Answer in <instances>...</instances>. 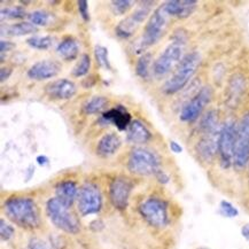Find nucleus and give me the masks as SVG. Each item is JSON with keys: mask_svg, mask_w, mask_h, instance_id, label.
Segmentation results:
<instances>
[{"mask_svg": "<svg viewBox=\"0 0 249 249\" xmlns=\"http://www.w3.org/2000/svg\"><path fill=\"white\" fill-rule=\"evenodd\" d=\"M200 249H207V248H200Z\"/></svg>", "mask_w": 249, "mask_h": 249, "instance_id": "79ce46f5", "label": "nucleus"}, {"mask_svg": "<svg viewBox=\"0 0 249 249\" xmlns=\"http://www.w3.org/2000/svg\"><path fill=\"white\" fill-rule=\"evenodd\" d=\"M185 46H186V35L183 31H178L176 33L171 43L154 61V65H153L154 75L158 77H163L177 68L184 57Z\"/></svg>", "mask_w": 249, "mask_h": 249, "instance_id": "f03ea898", "label": "nucleus"}, {"mask_svg": "<svg viewBox=\"0 0 249 249\" xmlns=\"http://www.w3.org/2000/svg\"><path fill=\"white\" fill-rule=\"evenodd\" d=\"M2 210L6 217L25 230H36L40 225V213L36 201L29 196H11L5 200Z\"/></svg>", "mask_w": 249, "mask_h": 249, "instance_id": "f257e3e1", "label": "nucleus"}, {"mask_svg": "<svg viewBox=\"0 0 249 249\" xmlns=\"http://www.w3.org/2000/svg\"><path fill=\"white\" fill-rule=\"evenodd\" d=\"M14 45L11 43V41L1 40L0 41V51H1V55H4L5 52H8L9 50H12Z\"/></svg>", "mask_w": 249, "mask_h": 249, "instance_id": "4c0bfd02", "label": "nucleus"}, {"mask_svg": "<svg viewBox=\"0 0 249 249\" xmlns=\"http://www.w3.org/2000/svg\"><path fill=\"white\" fill-rule=\"evenodd\" d=\"M78 11L82 18L84 21H90V14H89V2L86 0H81L77 2Z\"/></svg>", "mask_w": 249, "mask_h": 249, "instance_id": "f704fd0d", "label": "nucleus"}, {"mask_svg": "<svg viewBox=\"0 0 249 249\" xmlns=\"http://www.w3.org/2000/svg\"><path fill=\"white\" fill-rule=\"evenodd\" d=\"M155 178L160 184H163V185L168 184L169 181H170V177H169V175L165 171L161 170V169H160V170L155 174Z\"/></svg>", "mask_w": 249, "mask_h": 249, "instance_id": "c9c22d12", "label": "nucleus"}, {"mask_svg": "<svg viewBox=\"0 0 249 249\" xmlns=\"http://www.w3.org/2000/svg\"><path fill=\"white\" fill-rule=\"evenodd\" d=\"M108 104V100L105 97L101 95H95L92 97L90 100H88L83 105V111L88 115H93L100 113L106 108Z\"/></svg>", "mask_w": 249, "mask_h": 249, "instance_id": "5701e85b", "label": "nucleus"}, {"mask_svg": "<svg viewBox=\"0 0 249 249\" xmlns=\"http://www.w3.org/2000/svg\"><path fill=\"white\" fill-rule=\"evenodd\" d=\"M152 54L151 53H143L142 56L139 57L138 61L136 65V74L139 76L140 78L147 79L149 76V67L152 63Z\"/></svg>", "mask_w": 249, "mask_h": 249, "instance_id": "393cba45", "label": "nucleus"}, {"mask_svg": "<svg viewBox=\"0 0 249 249\" xmlns=\"http://www.w3.org/2000/svg\"><path fill=\"white\" fill-rule=\"evenodd\" d=\"M15 233L14 226L9 224L5 221L4 218L0 219V237H1L2 241H8L11 240Z\"/></svg>", "mask_w": 249, "mask_h": 249, "instance_id": "473e14b6", "label": "nucleus"}, {"mask_svg": "<svg viewBox=\"0 0 249 249\" xmlns=\"http://www.w3.org/2000/svg\"><path fill=\"white\" fill-rule=\"evenodd\" d=\"M36 161H37L38 164L41 165V167H44V165L49 164L50 160H49V158H47V156H45V155H39V156H37Z\"/></svg>", "mask_w": 249, "mask_h": 249, "instance_id": "ea45409f", "label": "nucleus"}, {"mask_svg": "<svg viewBox=\"0 0 249 249\" xmlns=\"http://www.w3.org/2000/svg\"><path fill=\"white\" fill-rule=\"evenodd\" d=\"M11 74H12L11 69L2 67L1 70H0V79H1V83H4L6 79H8V77L11 76Z\"/></svg>", "mask_w": 249, "mask_h": 249, "instance_id": "58836bf2", "label": "nucleus"}, {"mask_svg": "<svg viewBox=\"0 0 249 249\" xmlns=\"http://www.w3.org/2000/svg\"><path fill=\"white\" fill-rule=\"evenodd\" d=\"M200 63L201 55L196 51L184 55L183 60L177 66V68L175 69L174 74L164 83L162 91L165 94L171 95L183 90L196 72V69L199 68Z\"/></svg>", "mask_w": 249, "mask_h": 249, "instance_id": "7ed1b4c3", "label": "nucleus"}, {"mask_svg": "<svg viewBox=\"0 0 249 249\" xmlns=\"http://www.w3.org/2000/svg\"><path fill=\"white\" fill-rule=\"evenodd\" d=\"M249 163V113L241 117L237 125L233 165L238 170H242Z\"/></svg>", "mask_w": 249, "mask_h": 249, "instance_id": "1a4fd4ad", "label": "nucleus"}, {"mask_svg": "<svg viewBox=\"0 0 249 249\" xmlns=\"http://www.w3.org/2000/svg\"><path fill=\"white\" fill-rule=\"evenodd\" d=\"M138 210L143 221L154 229H165L170 223L169 203L162 197H147L139 204Z\"/></svg>", "mask_w": 249, "mask_h": 249, "instance_id": "423d86ee", "label": "nucleus"}, {"mask_svg": "<svg viewBox=\"0 0 249 249\" xmlns=\"http://www.w3.org/2000/svg\"><path fill=\"white\" fill-rule=\"evenodd\" d=\"M102 120L106 123H111L117 127L120 131L127 130L131 121V115L127 113L126 108L123 106H117L111 109L105 111L102 114Z\"/></svg>", "mask_w": 249, "mask_h": 249, "instance_id": "a211bd4d", "label": "nucleus"}, {"mask_svg": "<svg viewBox=\"0 0 249 249\" xmlns=\"http://www.w3.org/2000/svg\"><path fill=\"white\" fill-rule=\"evenodd\" d=\"M163 5L170 18H186L196 11L197 2L196 0H170Z\"/></svg>", "mask_w": 249, "mask_h": 249, "instance_id": "dca6fc26", "label": "nucleus"}, {"mask_svg": "<svg viewBox=\"0 0 249 249\" xmlns=\"http://www.w3.org/2000/svg\"><path fill=\"white\" fill-rule=\"evenodd\" d=\"M61 70V65L56 61L43 60L38 61L29 68L28 77L34 81H45L55 77Z\"/></svg>", "mask_w": 249, "mask_h": 249, "instance_id": "4468645a", "label": "nucleus"}, {"mask_svg": "<svg viewBox=\"0 0 249 249\" xmlns=\"http://www.w3.org/2000/svg\"><path fill=\"white\" fill-rule=\"evenodd\" d=\"M91 68V57L89 54H82L79 57L78 62L76 63L74 68H72L71 74L75 77H83V76L88 75Z\"/></svg>", "mask_w": 249, "mask_h": 249, "instance_id": "a878e982", "label": "nucleus"}, {"mask_svg": "<svg viewBox=\"0 0 249 249\" xmlns=\"http://www.w3.org/2000/svg\"><path fill=\"white\" fill-rule=\"evenodd\" d=\"M132 190L133 183L130 178L119 176L111 180L109 185V201L115 209H126Z\"/></svg>", "mask_w": 249, "mask_h": 249, "instance_id": "ddd939ff", "label": "nucleus"}, {"mask_svg": "<svg viewBox=\"0 0 249 249\" xmlns=\"http://www.w3.org/2000/svg\"><path fill=\"white\" fill-rule=\"evenodd\" d=\"M121 145H122V140L116 133H106L98 142L95 152L100 158H109L119 151Z\"/></svg>", "mask_w": 249, "mask_h": 249, "instance_id": "6ab92c4d", "label": "nucleus"}, {"mask_svg": "<svg viewBox=\"0 0 249 249\" xmlns=\"http://www.w3.org/2000/svg\"><path fill=\"white\" fill-rule=\"evenodd\" d=\"M241 235L245 239L249 240V223H246L245 225H242L241 228Z\"/></svg>", "mask_w": 249, "mask_h": 249, "instance_id": "a19ab883", "label": "nucleus"}, {"mask_svg": "<svg viewBox=\"0 0 249 249\" xmlns=\"http://www.w3.org/2000/svg\"><path fill=\"white\" fill-rule=\"evenodd\" d=\"M56 53L66 61H71L77 57L79 47L74 38H66L56 47Z\"/></svg>", "mask_w": 249, "mask_h": 249, "instance_id": "412c9836", "label": "nucleus"}, {"mask_svg": "<svg viewBox=\"0 0 249 249\" xmlns=\"http://www.w3.org/2000/svg\"><path fill=\"white\" fill-rule=\"evenodd\" d=\"M29 21L35 27H45L49 24L51 14L46 11H35L28 15Z\"/></svg>", "mask_w": 249, "mask_h": 249, "instance_id": "c756f323", "label": "nucleus"}, {"mask_svg": "<svg viewBox=\"0 0 249 249\" xmlns=\"http://www.w3.org/2000/svg\"><path fill=\"white\" fill-rule=\"evenodd\" d=\"M213 92L210 88H203L191 99L190 101L184 105L180 110L179 119L181 122L192 123L196 121L202 114L204 107L212 100Z\"/></svg>", "mask_w": 249, "mask_h": 249, "instance_id": "f8f14e48", "label": "nucleus"}, {"mask_svg": "<svg viewBox=\"0 0 249 249\" xmlns=\"http://www.w3.org/2000/svg\"><path fill=\"white\" fill-rule=\"evenodd\" d=\"M45 210L50 222L56 229L68 234H77L81 231V224L77 216L55 196L47 200Z\"/></svg>", "mask_w": 249, "mask_h": 249, "instance_id": "39448f33", "label": "nucleus"}, {"mask_svg": "<svg viewBox=\"0 0 249 249\" xmlns=\"http://www.w3.org/2000/svg\"><path fill=\"white\" fill-rule=\"evenodd\" d=\"M28 247L29 249H52V246L39 238H31Z\"/></svg>", "mask_w": 249, "mask_h": 249, "instance_id": "72a5a7b5", "label": "nucleus"}, {"mask_svg": "<svg viewBox=\"0 0 249 249\" xmlns=\"http://www.w3.org/2000/svg\"><path fill=\"white\" fill-rule=\"evenodd\" d=\"M154 6V1H142L137 6L135 12H132L129 17L124 18L119 23L116 28H115V33L121 38H130L133 34L136 33L137 29L139 25L142 23L148 15L151 17V13Z\"/></svg>", "mask_w": 249, "mask_h": 249, "instance_id": "9d476101", "label": "nucleus"}, {"mask_svg": "<svg viewBox=\"0 0 249 249\" xmlns=\"http://www.w3.org/2000/svg\"><path fill=\"white\" fill-rule=\"evenodd\" d=\"M127 170L137 176H155L160 170V160L149 149L136 147L130 152Z\"/></svg>", "mask_w": 249, "mask_h": 249, "instance_id": "0eeeda50", "label": "nucleus"}, {"mask_svg": "<svg viewBox=\"0 0 249 249\" xmlns=\"http://www.w3.org/2000/svg\"><path fill=\"white\" fill-rule=\"evenodd\" d=\"M78 193L79 188L74 180L60 181L55 186V197L68 208H71L72 204L77 201Z\"/></svg>", "mask_w": 249, "mask_h": 249, "instance_id": "f3484780", "label": "nucleus"}, {"mask_svg": "<svg viewBox=\"0 0 249 249\" xmlns=\"http://www.w3.org/2000/svg\"><path fill=\"white\" fill-rule=\"evenodd\" d=\"M27 44L36 50H47L52 45V38L50 36H31L27 39Z\"/></svg>", "mask_w": 249, "mask_h": 249, "instance_id": "c85d7f7f", "label": "nucleus"}, {"mask_svg": "<svg viewBox=\"0 0 249 249\" xmlns=\"http://www.w3.org/2000/svg\"><path fill=\"white\" fill-rule=\"evenodd\" d=\"M1 20H18V18H23L27 17V12L22 6H13V7L2 8L1 12Z\"/></svg>", "mask_w": 249, "mask_h": 249, "instance_id": "cd10ccee", "label": "nucleus"}, {"mask_svg": "<svg viewBox=\"0 0 249 249\" xmlns=\"http://www.w3.org/2000/svg\"><path fill=\"white\" fill-rule=\"evenodd\" d=\"M169 14L165 11L164 5L159 6L149 17L147 23L143 29V34L136 45V53H142L148 47L154 45L163 37L168 29Z\"/></svg>", "mask_w": 249, "mask_h": 249, "instance_id": "20e7f679", "label": "nucleus"}, {"mask_svg": "<svg viewBox=\"0 0 249 249\" xmlns=\"http://www.w3.org/2000/svg\"><path fill=\"white\" fill-rule=\"evenodd\" d=\"M38 31L37 27H35L30 22H20V23H15L7 25L6 29L1 27L2 35H7V36L12 37H18V36H25V35L36 34Z\"/></svg>", "mask_w": 249, "mask_h": 249, "instance_id": "4be33fe9", "label": "nucleus"}, {"mask_svg": "<svg viewBox=\"0 0 249 249\" xmlns=\"http://www.w3.org/2000/svg\"><path fill=\"white\" fill-rule=\"evenodd\" d=\"M219 213L226 218H234L239 215V210L230 201L222 200L219 202Z\"/></svg>", "mask_w": 249, "mask_h": 249, "instance_id": "2f4dec72", "label": "nucleus"}, {"mask_svg": "<svg viewBox=\"0 0 249 249\" xmlns=\"http://www.w3.org/2000/svg\"><path fill=\"white\" fill-rule=\"evenodd\" d=\"M169 148H170V151L172 153H175V154H180V153L183 152V147H181L180 143L175 142V140H171V142H169Z\"/></svg>", "mask_w": 249, "mask_h": 249, "instance_id": "e433bc0d", "label": "nucleus"}, {"mask_svg": "<svg viewBox=\"0 0 249 249\" xmlns=\"http://www.w3.org/2000/svg\"><path fill=\"white\" fill-rule=\"evenodd\" d=\"M152 138L151 131L142 121L135 120L126 130V140L131 143H145Z\"/></svg>", "mask_w": 249, "mask_h": 249, "instance_id": "aec40b11", "label": "nucleus"}, {"mask_svg": "<svg viewBox=\"0 0 249 249\" xmlns=\"http://www.w3.org/2000/svg\"><path fill=\"white\" fill-rule=\"evenodd\" d=\"M235 136H237V125L232 121L226 122L221 127L218 135V155L222 168L228 169L233 164V155H234Z\"/></svg>", "mask_w": 249, "mask_h": 249, "instance_id": "9b49d317", "label": "nucleus"}, {"mask_svg": "<svg viewBox=\"0 0 249 249\" xmlns=\"http://www.w3.org/2000/svg\"><path fill=\"white\" fill-rule=\"evenodd\" d=\"M110 5L114 14L120 17V15L126 14L132 8L133 1H130V0H116V1H111Z\"/></svg>", "mask_w": 249, "mask_h": 249, "instance_id": "7c9ffc66", "label": "nucleus"}, {"mask_svg": "<svg viewBox=\"0 0 249 249\" xmlns=\"http://www.w3.org/2000/svg\"><path fill=\"white\" fill-rule=\"evenodd\" d=\"M77 88L75 83L67 78L56 79L50 84L46 85L45 92L51 99L56 100H69L76 94Z\"/></svg>", "mask_w": 249, "mask_h": 249, "instance_id": "2eb2a0df", "label": "nucleus"}, {"mask_svg": "<svg viewBox=\"0 0 249 249\" xmlns=\"http://www.w3.org/2000/svg\"><path fill=\"white\" fill-rule=\"evenodd\" d=\"M94 57L97 65L100 68L105 70H111V65L109 61V57H108V50L107 47L102 45H95L94 47Z\"/></svg>", "mask_w": 249, "mask_h": 249, "instance_id": "bb28decb", "label": "nucleus"}, {"mask_svg": "<svg viewBox=\"0 0 249 249\" xmlns=\"http://www.w3.org/2000/svg\"><path fill=\"white\" fill-rule=\"evenodd\" d=\"M217 114L215 110H210L203 116L202 121H201V130L204 135H213V133H217Z\"/></svg>", "mask_w": 249, "mask_h": 249, "instance_id": "b1692460", "label": "nucleus"}, {"mask_svg": "<svg viewBox=\"0 0 249 249\" xmlns=\"http://www.w3.org/2000/svg\"><path fill=\"white\" fill-rule=\"evenodd\" d=\"M77 210L82 217H88L100 213L102 209V194L97 184L86 181L79 188Z\"/></svg>", "mask_w": 249, "mask_h": 249, "instance_id": "6e6552de", "label": "nucleus"}]
</instances>
